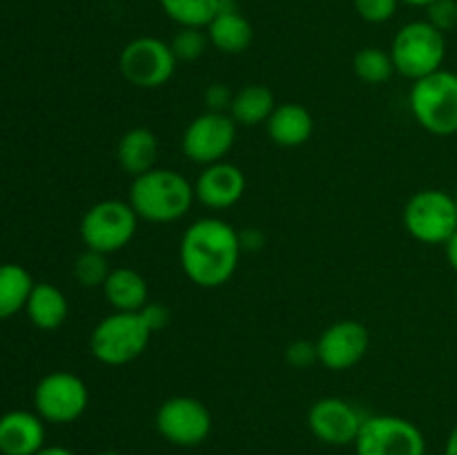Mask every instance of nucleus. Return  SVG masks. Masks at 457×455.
<instances>
[{
	"label": "nucleus",
	"instance_id": "3",
	"mask_svg": "<svg viewBox=\"0 0 457 455\" xmlns=\"http://www.w3.org/2000/svg\"><path fill=\"white\" fill-rule=\"evenodd\" d=\"M150 326L138 312L114 310L103 317L89 335V351L94 360L105 366H125L145 352L152 339Z\"/></svg>",
	"mask_w": 457,
	"mask_h": 455
},
{
	"label": "nucleus",
	"instance_id": "9",
	"mask_svg": "<svg viewBox=\"0 0 457 455\" xmlns=\"http://www.w3.org/2000/svg\"><path fill=\"white\" fill-rule=\"evenodd\" d=\"M177 62L170 43L154 36H141L129 40L123 47L119 56V70L120 76L134 87L159 89L172 79Z\"/></svg>",
	"mask_w": 457,
	"mask_h": 455
},
{
	"label": "nucleus",
	"instance_id": "15",
	"mask_svg": "<svg viewBox=\"0 0 457 455\" xmlns=\"http://www.w3.org/2000/svg\"><path fill=\"white\" fill-rule=\"evenodd\" d=\"M245 174L239 165L219 161V163L205 165L195 183L196 201L210 210H228L241 201L245 194Z\"/></svg>",
	"mask_w": 457,
	"mask_h": 455
},
{
	"label": "nucleus",
	"instance_id": "18",
	"mask_svg": "<svg viewBox=\"0 0 457 455\" xmlns=\"http://www.w3.org/2000/svg\"><path fill=\"white\" fill-rule=\"evenodd\" d=\"M159 138L150 128H132L116 143V163L132 178L156 168Z\"/></svg>",
	"mask_w": 457,
	"mask_h": 455
},
{
	"label": "nucleus",
	"instance_id": "5",
	"mask_svg": "<svg viewBox=\"0 0 457 455\" xmlns=\"http://www.w3.org/2000/svg\"><path fill=\"white\" fill-rule=\"evenodd\" d=\"M388 54L397 74L415 83L442 70L446 58V38L428 21H413L397 31Z\"/></svg>",
	"mask_w": 457,
	"mask_h": 455
},
{
	"label": "nucleus",
	"instance_id": "27",
	"mask_svg": "<svg viewBox=\"0 0 457 455\" xmlns=\"http://www.w3.org/2000/svg\"><path fill=\"white\" fill-rule=\"evenodd\" d=\"M208 34L204 29H196V27H181L170 40V49H172L174 58L183 62L199 61L205 49H208Z\"/></svg>",
	"mask_w": 457,
	"mask_h": 455
},
{
	"label": "nucleus",
	"instance_id": "19",
	"mask_svg": "<svg viewBox=\"0 0 457 455\" xmlns=\"http://www.w3.org/2000/svg\"><path fill=\"white\" fill-rule=\"evenodd\" d=\"M268 136L279 147H299L308 143L315 129L312 114L299 103H281L266 120Z\"/></svg>",
	"mask_w": 457,
	"mask_h": 455
},
{
	"label": "nucleus",
	"instance_id": "33",
	"mask_svg": "<svg viewBox=\"0 0 457 455\" xmlns=\"http://www.w3.org/2000/svg\"><path fill=\"white\" fill-rule=\"evenodd\" d=\"M445 252H446V261H449V266L457 272V230L453 232V235H451V239L445 244Z\"/></svg>",
	"mask_w": 457,
	"mask_h": 455
},
{
	"label": "nucleus",
	"instance_id": "16",
	"mask_svg": "<svg viewBox=\"0 0 457 455\" xmlns=\"http://www.w3.org/2000/svg\"><path fill=\"white\" fill-rule=\"evenodd\" d=\"M45 446V419L31 410L0 415V453L36 455Z\"/></svg>",
	"mask_w": 457,
	"mask_h": 455
},
{
	"label": "nucleus",
	"instance_id": "2",
	"mask_svg": "<svg viewBox=\"0 0 457 455\" xmlns=\"http://www.w3.org/2000/svg\"><path fill=\"white\" fill-rule=\"evenodd\" d=\"M195 199V186L181 172L154 168L134 178L128 201L143 221L172 223L190 212Z\"/></svg>",
	"mask_w": 457,
	"mask_h": 455
},
{
	"label": "nucleus",
	"instance_id": "28",
	"mask_svg": "<svg viewBox=\"0 0 457 455\" xmlns=\"http://www.w3.org/2000/svg\"><path fill=\"white\" fill-rule=\"evenodd\" d=\"M400 0H353L357 16L370 25H382L388 22L397 12Z\"/></svg>",
	"mask_w": 457,
	"mask_h": 455
},
{
	"label": "nucleus",
	"instance_id": "8",
	"mask_svg": "<svg viewBox=\"0 0 457 455\" xmlns=\"http://www.w3.org/2000/svg\"><path fill=\"white\" fill-rule=\"evenodd\" d=\"M355 455H427L422 428L400 415H366Z\"/></svg>",
	"mask_w": 457,
	"mask_h": 455
},
{
	"label": "nucleus",
	"instance_id": "34",
	"mask_svg": "<svg viewBox=\"0 0 457 455\" xmlns=\"http://www.w3.org/2000/svg\"><path fill=\"white\" fill-rule=\"evenodd\" d=\"M36 455H76V453H74V451L67 449V446H58V444L47 446V444H45L43 449H40Z\"/></svg>",
	"mask_w": 457,
	"mask_h": 455
},
{
	"label": "nucleus",
	"instance_id": "30",
	"mask_svg": "<svg viewBox=\"0 0 457 455\" xmlns=\"http://www.w3.org/2000/svg\"><path fill=\"white\" fill-rule=\"evenodd\" d=\"M286 361L297 370L311 368L312 364L320 361V355H317V342H308V339H297V342H293L286 348Z\"/></svg>",
	"mask_w": 457,
	"mask_h": 455
},
{
	"label": "nucleus",
	"instance_id": "35",
	"mask_svg": "<svg viewBox=\"0 0 457 455\" xmlns=\"http://www.w3.org/2000/svg\"><path fill=\"white\" fill-rule=\"evenodd\" d=\"M445 455H457V424H455L453 428H451L449 437H446Z\"/></svg>",
	"mask_w": 457,
	"mask_h": 455
},
{
	"label": "nucleus",
	"instance_id": "32",
	"mask_svg": "<svg viewBox=\"0 0 457 455\" xmlns=\"http://www.w3.org/2000/svg\"><path fill=\"white\" fill-rule=\"evenodd\" d=\"M141 315L143 319H145V324L150 326L152 333H156V330H163L165 326L170 324V310L168 306H163V303H152L147 302L145 306L141 308Z\"/></svg>",
	"mask_w": 457,
	"mask_h": 455
},
{
	"label": "nucleus",
	"instance_id": "1",
	"mask_svg": "<svg viewBox=\"0 0 457 455\" xmlns=\"http://www.w3.org/2000/svg\"><path fill=\"white\" fill-rule=\"evenodd\" d=\"M241 235L217 217L196 219L183 232L179 261L183 275L199 288H221L235 277L241 259Z\"/></svg>",
	"mask_w": 457,
	"mask_h": 455
},
{
	"label": "nucleus",
	"instance_id": "23",
	"mask_svg": "<svg viewBox=\"0 0 457 455\" xmlns=\"http://www.w3.org/2000/svg\"><path fill=\"white\" fill-rule=\"evenodd\" d=\"M34 284L21 263H0V321L25 310Z\"/></svg>",
	"mask_w": 457,
	"mask_h": 455
},
{
	"label": "nucleus",
	"instance_id": "10",
	"mask_svg": "<svg viewBox=\"0 0 457 455\" xmlns=\"http://www.w3.org/2000/svg\"><path fill=\"white\" fill-rule=\"evenodd\" d=\"M87 404V384L70 370L47 373L34 388V410L49 424L76 422Z\"/></svg>",
	"mask_w": 457,
	"mask_h": 455
},
{
	"label": "nucleus",
	"instance_id": "37",
	"mask_svg": "<svg viewBox=\"0 0 457 455\" xmlns=\"http://www.w3.org/2000/svg\"><path fill=\"white\" fill-rule=\"evenodd\" d=\"M94 455H123V453H119V451H98V453Z\"/></svg>",
	"mask_w": 457,
	"mask_h": 455
},
{
	"label": "nucleus",
	"instance_id": "20",
	"mask_svg": "<svg viewBox=\"0 0 457 455\" xmlns=\"http://www.w3.org/2000/svg\"><path fill=\"white\" fill-rule=\"evenodd\" d=\"M103 294L114 310L138 312L150 302L145 277L134 268H114L103 284Z\"/></svg>",
	"mask_w": 457,
	"mask_h": 455
},
{
	"label": "nucleus",
	"instance_id": "6",
	"mask_svg": "<svg viewBox=\"0 0 457 455\" xmlns=\"http://www.w3.org/2000/svg\"><path fill=\"white\" fill-rule=\"evenodd\" d=\"M402 223L415 241L427 245H445L457 230L455 196L437 187L420 190L406 201Z\"/></svg>",
	"mask_w": 457,
	"mask_h": 455
},
{
	"label": "nucleus",
	"instance_id": "38",
	"mask_svg": "<svg viewBox=\"0 0 457 455\" xmlns=\"http://www.w3.org/2000/svg\"><path fill=\"white\" fill-rule=\"evenodd\" d=\"M453 196H455V203H457V190H455V194H453Z\"/></svg>",
	"mask_w": 457,
	"mask_h": 455
},
{
	"label": "nucleus",
	"instance_id": "17",
	"mask_svg": "<svg viewBox=\"0 0 457 455\" xmlns=\"http://www.w3.org/2000/svg\"><path fill=\"white\" fill-rule=\"evenodd\" d=\"M210 45L221 54H244L253 43V25L237 9L235 0H221L219 13L205 27Z\"/></svg>",
	"mask_w": 457,
	"mask_h": 455
},
{
	"label": "nucleus",
	"instance_id": "39",
	"mask_svg": "<svg viewBox=\"0 0 457 455\" xmlns=\"http://www.w3.org/2000/svg\"><path fill=\"white\" fill-rule=\"evenodd\" d=\"M455 303H457V297H455Z\"/></svg>",
	"mask_w": 457,
	"mask_h": 455
},
{
	"label": "nucleus",
	"instance_id": "12",
	"mask_svg": "<svg viewBox=\"0 0 457 455\" xmlns=\"http://www.w3.org/2000/svg\"><path fill=\"white\" fill-rule=\"evenodd\" d=\"M237 138V123L228 112L205 110L187 123L181 138V150L187 161L212 165L226 159Z\"/></svg>",
	"mask_w": 457,
	"mask_h": 455
},
{
	"label": "nucleus",
	"instance_id": "14",
	"mask_svg": "<svg viewBox=\"0 0 457 455\" xmlns=\"http://www.w3.org/2000/svg\"><path fill=\"white\" fill-rule=\"evenodd\" d=\"M364 418L342 397H321L308 410V428L324 444L348 446L355 444Z\"/></svg>",
	"mask_w": 457,
	"mask_h": 455
},
{
	"label": "nucleus",
	"instance_id": "22",
	"mask_svg": "<svg viewBox=\"0 0 457 455\" xmlns=\"http://www.w3.org/2000/svg\"><path fill=\"white\" fill-rule=\"evenodd\" d=\"M275 96L266 85H244L239 92L232 94V103L228 114L232 116L237 125H245V128H257V125L266 123L270 119L272 110H275Z\"/></svg>",
	"mask_w": 457,
	"mask_h": 455
},
{
	"label": "nucleus",
	"instance_id": "24",
	"mask_svg": "<svg viewBox=\"0 0 457 455\" xmlns=\"http://www.w3.org/2000/svg\"><path fill=\"white\" fill-rule=\"evenodd\" d=\"M165 16L179 27L205 29L219 13L221 0H159Z\"/></svg>",
	"mask_w": 457,
	"mask_h": 455
},
{
	"label": "nucleus",
	"instance_id": "21",
	"mask_svg": "<svg viewBox=\"0 0 457 455\" xmlns=\"http://www.w3.org/2000/svg\"><path fill=\"white\" fill-rule=\"evenodd\" d=\"M25 310L36 328L56 330L65 324L67 315H70V303L61 288L47 284V281H38L31 288Z\"/></svg>",
	"mask_w": 457,
	"mask_h": 455
},
{
	"label": "nucleus",
	"instance_id": "13",
	"mask_svg": "<svg viewBox=\"0 0 457 455\" xmlns=\"http://www.w3.org/2000/svg\"><path fill=\"white\" fill-rule=\"evenodd\" d=\"M370 348V333L361 321L342 319L330 324L317 339L320 364L328 370L342 373L353 368L366 357Z\"/></svg>",
	"mask_w": 457,
	"mask_h": 455
},
{
	"label": "nucleus",
	"instance_id": "25",
	"mask_svg": "<svg viewBox=\"0 0 457 455\" xmlns=\"http://www.w3.org/2000/svg\"><path fill=\"white\" fill-rule=\"evenodd\" d=\"M353 71L361 83L382 85L395 74L391 54L379 47H364L353 58Z\"/></svg>",
	"mask_w": 457,
	"mask_h": 455
},
{
	"label": "nucleus",
	"instance_id": "36",
	"mask_svg": "<svg viewBox=\"0 0 457 455\" xmlns=\"http://www.w3.org/2000/svg\"><path fill=\"white\" fill-rule=\"evenodd\" d=\"M400 3L411 4V7H424V9H427L428 4L433 3V0H400Z\"/></svg>",
	"mask_w": 457,
	"mask_h": 455
},
{
	"label": "nucleus",
	"instance_id": "11",
	"mask_svg": "<svg viewBox=\"0 0 457 455\" xmlns=\"http://www.w3.org/2000/svg\"><path fill=\"white\" fill-rule=\"evenodd\" d=\"M156 431L174 446H199L212 433V413L201 400L190 395L168 397L156 410Z\"/></svg>",
	"mask_w": 457,
	"mask_h": 455
},
{
	"label": "nucleus",
	"instance_id": "31",
	"mask_svg": "<svg viewBox=\"0 0 457 455\" xmlns=\"http://www.w3.org/2000/svg\"><path fill=\"white\" fill-rule=\"evenodd\" d=\"M204 98H205V105H208L210 112H226V110H230L232 92L223 83H214L205 89Z\"/></svg>",
	"mask_w": 457,
	"mask_h": 455
},
{
	"label": "nucleus",
	"instance_id": "29",
	"mask_svg": "<svg viewBox=\"0 0 457 455\" xmlns=\"http://www.w3.org/2000/svg\"><path fill=\"white\" fill-rule=\"evenodd\" d=\"M427 21L442 34L457 27V0H433L427 7Z\"/></svg>",
	"mask_w": 457,
	"mask_h": 455
},
{
	"label": "nucleus",
	"instance_id": "7",
	"mask_svg": "<svg viewBox=\"0 0 457 455\" xmlns=\"http://www.w3.org/2000/svg\"><path fill=\"white\" fill-rule=\"evenodd\" d=\"M138 214L129 201L105 199L94 203L80 219V239L85 248L103 254H114L134 239Z\"/></svg>",
	"mask_w": 457,
	"mask_h": 455
},
{
	"label": "nucleus",
	"instance_id": "26",
	"mask_svg": "<svg viewBox=\"0 0 457 455\" xmlns=\"http://www.w3.org/2000/svg\"><path fill=\"white\" fill-rule=\"evenodd\" d=\"M110 270L112 268L107 266V254L96 252V250L85 248V252H80L74 263L76 281L85 288H103Z\"/></svg>",
	"mask_w": 457,
	"mask_h": 455
},
{
	"label": "nucleus",
	"instance_id": "4",
	"mask_svg": "<svg viewBox=\"0 0 457 455\" xmlns=\"http://www.w3.org/2000/svg\"><path fill=\"white\" fill-rule=\"evenodd\" d=\"M409 107L422 129L436 136L457 134V74L437 70L415 80L409 94Z\"/></svg>",
	"mask_w": 457,
	"mask_h": 455
}]
</instances>
